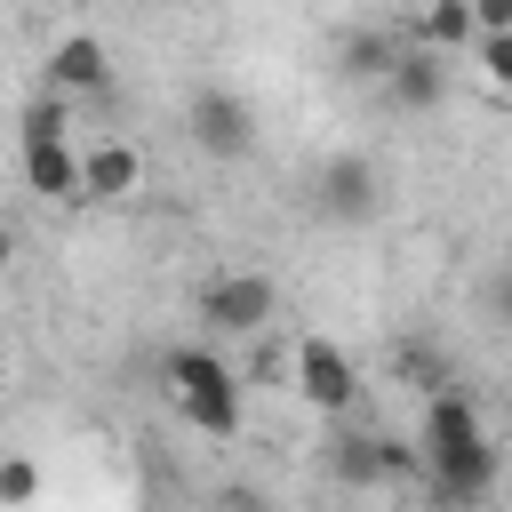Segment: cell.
I'll return each instance as SVG.
<instances>
[{
	"instance_id": "obj_1",
	"label": "cell",
	"mask_w": 512,
	"mask_h": 512,
	"mask_svg": "<svg viewBox=\"0 0 512 512\" xmlns=\"http://www.w3.org/2000/svg\"><path fill=\"white\" fill-rule=\"evenodd\" d=\"M416 448H424V480H432V496H448V504H480V496L496 488V440H488L480 408H472L456 384L424 400Z\"/></svg>"
},
{
	"instance_id": "obj_17",
	"label": "cell",
	"mask_w": 512,
	"mask_h": 512,
	"mask_svg": "<svg viewBox=\"0 0 512 512\" xmlns=\"http://www.w3.org/2000/svg\"><path fill=\"white\" fill-rule=\"evenodd\" d=\"M32 496H40V464H32V456H8V464H0V504L24 512Z\"/></svg>"
},
{
	"instance_id": "obj_18",
	"label": "cell",
	"mask_w": 512,
	"mask_h": 512,
	"mask_svg": "<svg viewBox=\"0 0 512 512\" xmlns=\"http://www.w3.org/2000/svg\"><path fill=\"white\" fill-rule=\"evenodd\" d=\"M480 8V32H512V0H472Z\"/></svg>"
},
{
	"instance_id": "obj_16",
	"label": "cell",
	"mask_w": 512,
	"mask_h": 512,
	"mask_svg": "<svg viewBox=\"0 0 512 512\" xmlns=\"http://www.w3.org/2000/svg\"><path fill=\"white\" fill-rule=\"evenodd\" d=\"M472 64H480L488 88H512V32H480L472 40Z\"/></svg>"
},
{
	"instance_id": "obj_11",
	"label": "cell",
	"mask_w": 512,
	"mask_h": 512,
	"mask_svg": "<svg viewBox=\"0 0 512 512\" xmlns=\"http://www.w3.org/2000/svg\"><path fill=\"white\" fill-rule=\"evenodd\" d=\"M144 184V152L128 136H96L88 144V200H128Z\"/></svg>"
},
{
	"instance_id": "obj_7",
	"label": "cell",
	"mask_w": 512,
	"mask_h": 512,
	"mask_svg": "<svg viewBox=\"0 0 512 512\" xmlns=\"http://www.w3.org/2000/svg\"><path fill=\"white\" fill-rule=\"evenodd\" d=\"M328 464H336V480H352V488H384V480L424 472V448H400L392 432H344V440L328 448Z\"/></svg>"
},
{
	"instance_id": "obj_13",
	"label": "cell",
	"mask_w": 512,
	"mask_h": 512,
	"mask_svg": "<svg viewBox=\"0 0 512 512\" xmlns=\"http://www.w3.org/2000/svg\"><path fill=\"white\" fill-rule=\"evenodd\" d=\"M392 384H408L416 400H432V392H448V384H456V368H448V352H440V344L408 336V344H392Z\"/></svg>"
},
{
	"instance_id": "obj_8",
	"label": "cell",
	"mask_w": 512,
	"mask_h": 512,
	"mask_svg": "<svg viewBox=\"0 0 512 512\" xmlns=\"http://www.w3.org/2000/svg\"><path fill=\"white\" fill-rule=\"evenodd\" d=\"M48 88H56V96H104V88H112V48H104L96 32H64V40L48 48Z\"/></svg>"
},
{
	"instance_id": "obj_12",
	"label": "cell",
	"mask_w": 512,
	"mask_h": 512,
	"mask_svg": "<svg viewBox=\"0 0 512 512\" xmlns=\"http://www.w3.org/2000/svg\"><path fill=\"white\" fill-rule=\"evenodd\" d=\"M392 64H400V40H392V32H376V24H360V32H344V40H336V72H344V80H376V88H384V80H392Z\"/></svg>"
},
{
	"instance_id": "obj_15",
	"label": "cell",
	"mask_w": 512,
	"mask_h": 512,
	"mask_svg": "<svg viewBox=\"0 0 512 512\" xmlns=\"http://www.w3.org/2000/svg\"><path fill=\"white\" fill-rule=\"evenodd\" d=\"M64 128H72V96H56V88H48V96H32V104H24V120H16V136H24V144L64 136Z\"/></svg>"
},
{
	"instance_id": "obj_2",
	"label": "cell",
	"mask_w": 512,
	"mask_h": 512,
	"mask_svg": "<svg viewBox=\"0 0 512 512\" xmlns=\"http://www.w3.org/2000/svg\"><path fill=\"white\" fill-rule=\"evenodd\" d=\"M160 384H168V400H176V416H184L192 432H208V440H232V432H240V392H248V376L224 368L208 344H176V352L160 360Z\"/></svg>"
},
{
	"instance_id": "obj_5",
	"label": "cell",
	"mask_w": 512,
	"mask_h": 512,
	"mask_svg": "<svg viewBox=\"0 0 512 512\" xmlns=\"http://www.w3.org/2000/svg\"><path fill=\"white\" fill-rule=\"evenodd\" d=\"M272 280L264 272H216V280H200V328L208 336H264V320H272Z\"/></svg>"
},
{
	"instance_id": "obj_14",
	"label": "cell",
	"mask_w": 512,
	"mask_h": 512,
	"mask_svg": "<svg viewBox=\"0 0 512 512\" xmlns=\"http://www.w3.org/2000/svg\"><path fill=\"white\" fill-rule=\"evenodd\" d=\"M416 40H424V48H440V56H456V48H472V40H480V8H472V0H424Z\"/></svg>"
},
{
	"instance_id": "obj_3",
	"label": "cell",
	"mask_w": 512,
	"mask_h": 512,
	"mask_svg": "<svg viewBox=\"0 0 512 512\" xmlns=\"http://www.w3.org/2000/svg\"><path fill=\"white\" fill-rule=\"evenodd\" d=\"M328 224H376L384 216V200H392V176L368 160V152H328L320 168H312V192H304Z\"/></svg>"
},
{
	"instance_id": "obj_19",
	"label": "cell",
	"mask_w": 512,
	"mask_h": 512,
	"mask_svg": "<svg viewBox=\"0 0 512 512\" xmlns=\"http://www.w3.org/2000/svg\"><path fill=\"white\" fill-rule=\"evenodd\" d=\"M496 320H504V328H512V264H504V272H496Z\"/></svg>"
},
{
	"instance_id": "obj_6",
	"label": "cell",
	"mask_w": 512,
	"mask_h": 512,
	"mask_svg": "<svg viewBox=\"0 0 512 512\" xmlns=\"http://www.w3.org/2000/svg\"><path fill=\"white\" fill-rule=\"evenodd\" d=\"M296 392H304L320 416H344V408L360 400V368H352V352L328 344V336H296Z\"/></svg>"
},
{
	"instance_id": "obj_4",
	"label": "cell",
	"mask_w": 512,
	"mask_h": 512,
	"mask_svg": "<svg viewBox=\"0 0 512 512\" xmlns=\"http://www.w3.org/2000/svg\"><path fill=\"white\" fill-rule=\"evenodd\" d=\"M184 136L208 160H248L256 152V112H248L240 88H192L184 96Z\"/></svg>"
},
{
	"instance_id": "obj_21",
	"label": "cell",
	"mask_w": 512,
	"mask_h": 512,
	"mask_svg": "<svg viewBox=\"0 0 512 512\" xmlns=\"http://www.w3.org/2000/svg\"><path fill=\"white\" fill-rule=\"evenodd\" d=\"M160 8H184V0H160Z\"/></svg>"
},
{
	"instance_id": "obj_9",
	"label": "cell",
	"mask_w": 512,
	"mask_h": 512,
	"mask_svg": "<svg viewBox=\"0 0 512 512\" xmlns=\"http://www.w3.org/2000/svg\"><path fill=\"white\" fill-rule=\"evenodd\" d=\"M24 184L40 200H88V152H72V136H40L24 144Z\"/></svg>"
},
{
	"instance_id": "obj_10",
	"label": "cell",
	"mask_w": 512,
	"mask_h": 512,
	"mask_svg": "<svg viewBox=\"0 0 512 512\" xmlns=\"http://www.w3.org/2000/svg\"><path fill=\"white\" fill-rule=\"evenodd\" d=\"M448 64H456V56H440V48L408 40V48H400V64H392V80H384V96H392L400 112H432V104L448 96Z\"/></svg>"
},
{
	"instance_id": "obj_20",
	"label": "cell",
	"mask_w": 512,
	"mask_h": 512,
	"mask_svg": "<svg viewBox=\"0 0 512 512\" xmlns=\"http://www.w3.org/2000/svg\"><path fill=\"white\" fill-rule=\"evenodd\" d=\"M216 512H264V504H256V496H224Z\"/></svg>"
}]
</instances>
